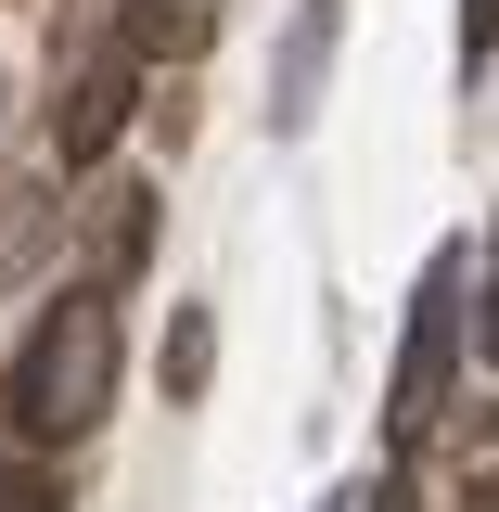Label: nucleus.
I'll return each mask as SVG.
<instances>
[{
  "label": "nucleus",
  "instance_id": "obj_10",
  "mask_svg": "<svg viewBox=\"0 0 499 512\" xmlns=\"http://www.w3.org/2000/svg\"><path fill=\"white\" fill-rule=\"evenodd\" d=\"M461 512H499V474H487V487H474V500H461Z\"/></svg>",
  "mask_w": 499,
  "mask_h": 512
},
{
  "label": "nucleus",
  "instance_id": "obj_2",
  "mask_svg": "<svg viewBox=\"0 0 499 512\" xmlns=\"http://www.w3.org/2000/svg\"><path fill=\"white\" fill-rule=\"evenodd\" d=\"M461 308H474V256L436 244L410 282V333H397V384H384V436L423 448L448 423V384H461Z\"/></svg>",
  "mask_w": 499,
  "mask_h": 512
},
{
  "label": "nucleus",
  "instance_id": "obj_1",
  "mask_svg": "<svg viewBox=\"0 0 499 512\" xmlns=\"http://www.w3.org/2000/svg\"><path fill=\"white\" fill-rule=\"evenodd\" d=\"M13 436H39V448H64V436H90L103 410H116V295L103 282H77V295H52V308L26 320V346H13Z\"/></svg>",
  "mask_w": 499,
  "mask_h": 512
},
{
  "label": "nucleus",
  "instance_id": "obj_11",
  "mask_svg": "<svg viewBox=\"0 0 499 512\" xmlns=\"http://www.w3.org/2000/svg\"><path fill=\"white\" fill-rule=\"evenodd\" d=\"M487 333H499V308H487Z\"/></svg>",
  "mask_w": 499,
  "mask_h": 512
},
{
  "label": "nucleus",
  "instance_id": "obj_9",
  "mask_svg": "<svg viewBox=\"0 0 499 512\" xmlns=\"http://www.w3.org/2000/svg\"><path fill=\"white\" fill-rule=\"evenodd\" d=\"M359 512H423V500H410V487H397V474H384V487H359Z\"/></svg>",
  "mask_w": 499,
  "mask_h": 512
},
{
  "label": "nucleus",
  "instance_id": "obj_5",
  "mask_svg": "<svg viewBox=\"0 0 499 512\" xmlns=\"http://www.w3.org/2000/svg\"><path fill=\"white\" fill-rule=\"evenodd\" d=\"M116 13H128V52L141 64H192L218 39V0H116Z\"/></svg>",
  "mask_w": 499,
  "mask_h": 512
},
{
  "label": "nucleus",
  "instance_id": "obj_6",
  "mask_svg": "<svg viewBox=\"0 0 499 512\" xmlns=\"http://www.w3.org/2000/svg\"><path fill=\"white\" fill-rule=\"evenodd\" d=\"M205 359H218V320L180 308V333H167V397H205Z\"/></svg>",
  "mask_w": 499,
  "mask_h": 512
},
{
  "label": "nucleus",
  "instance_id": "obj_4",
  "mask_svg": "<svg viewBox=\"0 0 499 512\" xmlns=\"http://www.w3.org/2000/svg\"><path fill=\"white\" fill-rule=\"evenodd\" d=\"M333 26H346V0H295V26H282V64H269V128H282V141L320 116V64H333Z\"/></svg>",
  "mask_w": 499,
  "mask_h": 512
},
{
  "label": "nucleus",
  "instance_id": "obj_8",
  "mask_svg": "<svg viewBox=\"0 0 499 512\" xmlns=\"http://www.w3.org/2000/svg\"><path fill=\"white\" fill-rule=\"evenodd\" d=\"M499 52V0H461V64H487Z\"/></svg>",
  "mask_w": 499,
  "mask_h": 512
},
{
  "label": "nucleus",
  "instance_id": "obj_3",
  "mask_svg": "<svg viewBox=\"0 0 499 512\" xmlns=\"http://www.w3.org/2000/svg\"><path fill=\"white\" fill-rule=\"evenodd\" d=\"M128 103H141V52H128V39H116V52H77V64L52 77V154H64V167H90V154L128 128Z\"/></svg>",
  "mask_w": 499,
  "mask_h": 512
},
{
  "label": "nucleus",
  "instance_id": "obj_7",
  "mask_svg": "<svg viewBox=\"0 0 499 512\" xmlns=\"http://www.w3.org/2000/svg\"><path fill=\"white\" fill-rule=\"evenodd\" d=\"M0 512H64L52 474H26V461H0Z\"/></svg>",
  "mask_w": 499,
  "mask_h": 512
}]
</instances>
